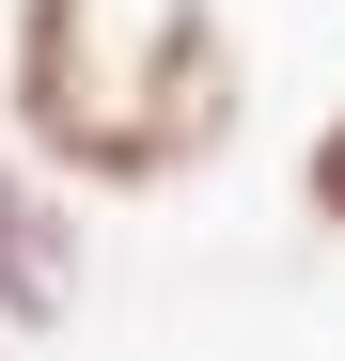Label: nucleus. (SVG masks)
Listing matches in <instances>:
<instances>
[{
  "mask_svg": "<svg viewBox=\"0 0 345 361\" xmlns=\"http://www.w3.org/2000/svg\"><path fill=\"white\" fill-rule=\"evenodd\" d=\"M299 220H314V235H345V110L299 142Z\"/></svg>",
  "mask_w": 345,
  "mask_h": 361,
  "instance_id": "20e7f679",
  "label": "nucleus"
},
{
  "mask_svg": "<svg viewBox=\"0 0 345 361\" xmlns=\"http://www.w3.org/2000/svg\"><path fill=\"white\" fill-rule=\"evenodd\" d=\"M0 126L63 173V189H142V142H126V32H110V0H16V32H0Z\"/></svg>",
  "mask_w": 345,
  "mask_h": 361,
  "instance_id": "f257e3e1",
  "label": "nucleus"
},
{
  "mask_svg": "<svg viewBox=\"0 0 345 361\" xmlns=\"http://www.w3.org/2000/svg\"><path fill=\"white\" fill-rule=\"evenodd\" d=\"M63 314H79V220H63V173L0 126V330H63Z\"/></svg>",
  "mask_w": 345,
  "mask_h": 361,
  "instance_id": "7ed1b4c3",
  "label": "nucleus"
},
{
  "mask_svg": "<svg viewBox=\"0 0 345 361\" xmlns=\"http://www.w3.org/2000/svg\"><path fill=\"white\" fill-rule=\"evenodd\" d=\"M251 110V47L220 0H142L126 32V142H142V189H172V173H204L220 142H236Z\"/></svg>",
  "mask_w": 345,
  "mask_h": 361,
  "instance_id": "f03ea898",
  "label": "nucleus"
}]
</instances>
